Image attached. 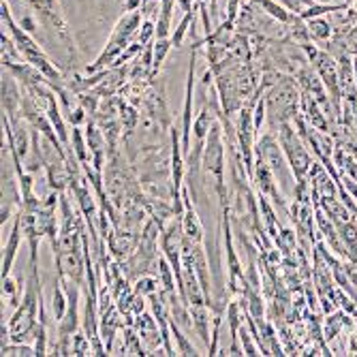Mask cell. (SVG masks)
<instances>
[{"label":"cell","mask_w":357,"mask_h":357,"mask_svg":"<svg viewBox=\"0 0 357 357\" xmlns=\"http://www.w3.org/2000/svg\"><path fill=\"white\" fill-rule=\"evenodd\" d=\"M308 22V32H310V41L314 43H328L330 37H332V26L326 17H312V20H306Z\"/></svg>","instance_id":"cell-19"},{"label":"cell","mask_w":357,"mask_h":357,"mask_svg":"<svg viewBox=\"0 0 357 357\" xmlns=\"http://www.w3.org/2000/svg\"><path fill=\"white\" fill-rule=\"evenodd\" d=\"M0 355L3 357H37V349L30 347L26 342H7L0 349Z\"/></svg>","instance_id":"cell-23"},{"label":"cell","mask_w":357,"mask_h":357,"mask_svg":"<svg viewBox=\"0 0 357 357\" xmlns=\"http://www.w3.org/2000/svg\"><path fill=\"white\" fill-rule=\"evenodd\" d=\"M300 82L291 79V77H280L278 82L264 94L266 96V107L268 114L272 116L274 124H282V122H291L296 120V116L300 114Z\"/></svg>","instance_id":"cell-4"},{"label":"cell","mask_w":357,"mask_h":357,"mask_svg":"<svg viewBox=\"0 0 357 357\" xmlns=\"http://www.w3.org/2000/svg\"><path fill=\"white\" fill-rule=\"evenodd\" d=\"M0 17H3V30H7L11 39L15 41L22 58L32 64V67H37L47 79L50 84L54 86V90H62L67 86V79L60 73V69L56 67V62H52V58L43 52V47L32 39V35L28 30L22 28V24H17L11 15V7H9V0H3V7H0Z\"/></svg>","instance_id":"cell-1"},{"label":"cell","mask_w":357,"mask_h":357,"mask_svg":"<svg viewBox=\"0 0 357 357\" xmlns=\"http://www.w3.org/2000/svg\"><path fill=\"white\" fill-rule=\"evenodd\" d=\"M30 274L26 278V289L20 306L15 308L13 317L9 319V338L13 342H26L35 338L39 321H41V302H43V289L39 280V268L28 266Z\"/></svg>","instance_id":"cell-2"},{"label":"cell","mask_w":357,"mask_h":357,"mask_svg":"<svg viewBox=\"0 0 357 357\" xmlns=\"http://www.w3.org/2000/svg\"><path fill=\"white\" fill-rule=\"evenodd\" d=\"M227 22L234 24L236 22V15H238V0H229V7H227Z\"/></svg>","instance_id":"cell-28"},{"label":"cell","mask_w":357,"mask_h":357,"mask_svg":"<svg viewBox=\"0 0 357 357\" xmlns=\"http://www.w3.org/2000/svg\"><path fill=\"white\" fill-rule=\"evenodd\" d=\"M255 152L270 165V169L274 172L276 178H278V176H280V178L284 176L289 163H287V156H284V152H282L278 139H274V135H264L261 142L257 144ZM282 182H284V178H282Z\"/></svg>","instance_id":"cell-10"},{"label":"cell","mask_w":357,"mask_h":357,"mask_svg":"<svg viewBox=\"0 0 357 357\" xmlns=\"http://www.w3.org/2000/svg\"><path fill=\"white\" fill-rule=\"evenodd\" d=\"M190 22H192V11H186V13H184V17L180 20L178 28H176V32L172 35V43H174V47H180V45L184 43V37H186V32H188V28H190Z\"/></svg>","instance_id":"cell-26"},{"label":"cell","mask_w":357,"mask_h":357,"mask_svg":"<svg viewBox=\"0 0 357 357\" xmlns=\"http://www.w3.org/2000/svg\"><path fill=\"white\" fill-rule=\"evenodd\" d=\"M24 234V227H22V214L17 210L15 214V220H13V227H11V234H9V240L3 248V278L11 276V270H13V264H15V257H17V248H20V238Z\"/></svg>","instance_id":"cell-12"},{"label":"cell","mask_w":357,"mask_h":357,"mask_svg":"<svg viewBox=\"0 0 357 357\" xmlns=\"http://www.w3.org/2000/svg\"><path fill=\"white\" fill-rule=\"evenodd\" d=\"M227 312V326H229V334H231V347H229V355H244L242 344H240V328H242V308L238 302H229L225 308Z\"/></svg>","instance_id":"cell-14"},{"label":"cell","mask_w":357,"mask_h":357,"mask_svg":"<svg viewBox=\"0 0 357 357\" xmlns=\"http://www.w3.org/2000/svg\"><path fill=\"white\" fill-rule=\"evenodd\" d=\"M182 197H184V212H182V234L186 240L190 242H204V227L202 220L195 212L190 199H188V192L182 190Z\"/></svg>","instance_id":"cell-13"},{"label":"cell","mask_w":357,"mask_h":357,"mask_svg":"<svg viewBox=\"0 0 357 357\" xmlns=\"http://www.w3.org/2000/svg\"><path fill=\"white\" fill-rule=\"evenodd\" d=\"M252 3L278 24H289L291 17H294V11H289L278 0H252Z\"/></svg>","instance_id":"cell-17"},{"label":"cell","mask_w":357,"mask_h":357,"mask_svg":"<svg viewBox=\"0 0 357 357\" xmlns=\"http://www.w3.org/2000/svg\"><path fill=\"white\" fill-rule=\"evenodd\" d=\"M22 101L24 96L17 88V79L11 71L3 69V114L9 118H15L22 114Z\"/></svg>","instance_id":"cell-11"},{"label":"cell","mask_w":357,"mask_h":357,"mask_svg":"<svg viewBox=\"0 0 357 357\" xmlns=\"http://www.w3.org/2000/svg\"><path fill=\"white\" fill-rule=\"evenodd\" d=\"M174 47L172 39L169 37H156L154 43H152V50H154V64H152V75L163 67V62L169 54V50Z\"/></svg>","instance_id":"cell-22"},{"label":"cell","mask_w":357,"mask_h":357,"mask_svg":"<svg viewBox=\"0 0 357 357\" xmlns=\"http://www.w3.org/2000/svg\"><path fill=\"white\" fill-rule=\"evenodd\" d=\"M355 156H357V152H355Z\"/></svg>","instance_id":"cell-34"},{"label":"cell","mask_w":357,"mask_h":357,"mask_svg":"<svg viewBox=\"0 0 357 357\" xmlns=\"http://www.w3.org/2000/svg\"><path fill=\"white\" fill-rule=\"evenodd\" d=\"M26 3L35 9V13L43 20V24L50 30H56L58 35L69 43V32H67V24H64L62 15H60V7L58 0H26Z\"/></svg>","instance_id":"cell-9"},{"label":"cell","mask_w":357,"mask_h":357,"mask_svg":"<svg viewBox=\"0 0 357 357\" xmlns=\"http://www.w3.org/2000/svg\"><path fill=\"white\" fill-rule=\"evenodd\" d=\"M355 328H357V317H355Z\"/></svg>","instance_id":"cell-33"},{"label":"cell","mask_w":357,"mask_h":357,"mask_svg":"<svg viewBox=\"0 0 357 357\" xmlns=\"http://www.w3.org/2000/svg\"><path fill=\"white\" fill-rule=\"evenodd\" d=\"M142 17H144L142 11H126L118 20L116 28L112 30L107 45L103 47L99 58H96L86 71L88 73H99V71H105V67L109 69V64H114L120 58V54L135 41V35H137V30L142 26Z\"/></svg>","instance_id":"cell-3"},{"label":"cell","mask_w":357,"mask_h":357,"mask_svg":"<svg viewBox=\"0 0 357 357\" xmlns=\"http://www.w3.org/2000/svg\"><path fill=\"white\" fill-rule=\"evenodd\" d=\"M152 39H156V24L152 20H144L139 30H137V35H135V41L146 47L152 43Z\"/></svg>","instance_id":"cell-25"},{"label":"cell","mask_w":357,"mask_h":357,"mask_svg":"<svg viewBox=\"0 0 357 357\" xmlns=\"http://www.w3.org/2000/svg\"><path fill=\"white\" fill-rule=\"evenodd\" d=\"M202 165L206 174L214 176V188L218 192L220 206H227V188H225V144H222V126L214 122L204 144Z\"/></svg>","instance_id":"cell-6"},{"label":"cell","mask_w":357,"mask_h":357,"mask_svg":"<svg viewBox=\"0 0 357 357\" xmlns=\"http://www.w3.org/2000/svg\"><path fill=\"white\" fill-rule=\"evenodd\" d=\"M353 64H355V82H357V58H353Z\"/></svg>","instance_id":"cell-32"},{"label":"cell","mask_w":357,"mask_h":357,"mask_svg":"<svg viewBox=\"0 0 357 357\" xmlns=\"http://www.w3.org/2000/svg\"><path fill=\"white\" fill-rule=\"evenodd\" d=\"M73 131V135H71V150H73V154L77 156V160L84 165V163H88L90 160V150H88V139H86V135H84V131L79 126H73L71 128Z\"/></svg>","instance_id":"cell-20"},{"label":"cell","mask_w":357,"mask_h":357,"mask_svg":"<svg viewBox=\"0 0 357 357\" xmlns=\"http://www.w3.org/2000/svg\"><path fill=\"white\" fill-rule=\"evenodd\" d=\"M67 120H69L73 126H82V124L88 120V109L79 103L73 112H69V114H67Z\"/></svg>","instance_id":"cell-27"},{"label":"cell","mask_w":357,"mask_h":357,"mask_svg":"<svg viewBox=\"0 0 357 357\" xmlns=\"http://www.w3.org/2000/svg\"><path fill=\"white\" fill-rule=\"evenodd\" d=\"M278 144L287 156V163L291 167V174H294L296 182L308 178V172L314 160H312L310 150H308L306 142L302 139L300 131L291 122H282L278 126Z\"/></svg>","instance_id":"cell-5"},{"label":"cell","mask_w":357,"mask_h":357,"mask_svg":"<svg viewBox=\"0 0 357 357\" xmlns=\"http://www.w3.org/2000/svg\"><path fill=\"white\" fill-rule=\"evenodd\" d=\"M22 28H24V30H28L30 35H32V32H35V30H37L39 26L35 24V20H32L30 15H26V17H22Z\"/></svg>","instance_id":"cell-29"},{"label":"cell","mask_w":357,"mask_h":357,"mask_svg":"<svg viewBox=\"0 0 357 357\" xmlns=\"http://www.w3.org/2000/svg\"><path fill=\"white\" fill-rule=\"evenodd\" d=\"M197 47L199 43H195L192 54H190V64L186 73V90H184V107H182V150L184 154L190 152V131H192V92H195V60H197Z\"/></svg>","instance_id":"cell-8"},{"label":"cell","mask_w":357,"mask_h":357,"mask_svg":"<svg viewBox=\"0 0 357 357\" xmlns=\"http://www.w3.org/2000/svg\"><path fill=\"white\" fill-rule=\"evenodd\" d=\"M190 317H192V332L197 334L206 347H210V312H208V304H199V306H188Z\"/></svg>","instance_id":"cell-15"},{"label":"cell","mask_w":357,"mask_h":357,"mask_svg":"<svg viewBox=\"0 0 357 357\" xmlns=\"http://www.w3.org/2000/svg\"><path fill=\"white\" fill-rule=\"evenodd\" d=\"M214 122H216V114H214L212 107L208 109V105H206V107L197 114L195 122H192L195 146H204V144H206V137H208V133H210V128L214 126Z\"/></svg>","instance_id":"cell-16"},{"label":"cell","mask_w":357,"mask_h":357,"mask_svg":"<svg viewBox=\"0 0 357 357\" xmlns=\"http://www.w3.org/2000/svg\"><path fill=\"white\" fill-rule=\"evenodd\" d=\"M312 3H319V5H334V7L347 9V3H349V0H312Z\"/></svg>","instance_id":"cell-30"},{"label":"cell","mask_w":357,"mask_h":357,"mask_svg":"<svg viewBox=\"0 0 357 357\" xmlns=\"http://www.w3.org/2000/svg\"><path fill=\"white\" fill-rule=\"evenodd\" d=\"M160 289H163V287H160L158 276H148V274L137 276V280H135V284H133V291H135V294H137V296H144V298H150V296L158 294Z\"/></svg>","instance_id":"cell-21"},{"label":"cell","mask_w":357,"mask_h":357,"mask_svg":"<svg viewBox=\"0 0 357 357\" xmlns=\"http://www.w3.org/2000/svg\"><path fill=\"white\" fill-rule=\"evenodd\" d=\"M172 334L176 336V342H178V355H199L197 349H195V347L186 340L182 328L178 326V323H176L174 319H172Z\"/></svg>","instance_id":"cell-24"},{"label":"cell","mask_w":357,"mask_h":357,"mask_svg":"<svg viewBox=\"0 0 357 357\" xmlns=\"http://www.w3.org/2000/svg\"><path fill=\"white\" fill-rule=\"evenodd\" d=\"M128 210H131V214H142V210H139L137 206H133V208H128ZM139 222H142V220H139L137 216H131V218H128V220H126V225H131V227H139Z\"/></svg>","instance_id":"cell-31"},{"label":"cell","mask_w":357,"mask_h":357,"mask_svg":"<svg viewBox=\"0 0 357 357\" xmlns=\"http://www.w3.org/2000/svg\"><path fill=\"white\" fill-rule=\"evenodd\" d=\"M156 276H158L160 287H163L165 294H174L176 287H178V284H176L178 278H176V272H174V268H172V264L167 261V257H165V255H160V257L156 259Z\"/></svg>","instance_id":"cell-18"},{"label":"cell","mask_w":357,"mask_h":357,"mask_svg":"<svg viewBox=\"0 0 357 357\" xmlns=\"http://www.w3.org/2000/svg\"><path fill=\"white\" fill-rule=\"evenodd\" d=\"M248 180L255 184L257 192L266 195V197H268L274 206H278V208H282V210H287V212H289L287 202H284V197H282L280 190H278V186H276V176H274V172L270 169V165H268L266 160H264L261 156H259L257 152H255L252 174H250V178H248Z\"/></svg>","instance_id":"cell-7"}]
</instances>
